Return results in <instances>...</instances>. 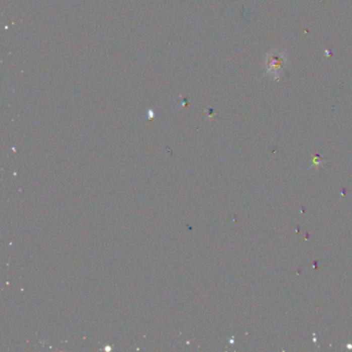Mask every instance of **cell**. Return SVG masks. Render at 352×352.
I'll return each mask as SVG.
<instances>
[{
	"label": "cell",
	"mask_w": 352,
	"mask_h": 352,
	"mask_svg": "<svg viewBox=\"0 0 352 352\" xmlns=\"http://www.w3.org/2000/svg\"><path fill=\"white\" fill-rule=\"evenodd\" d=\"M288 60L284 53H281L277 50H272L267 53L265 58V75L272 76L275 80H279L287 66Z\"/></svg>",
	"instance_id": "1"
}]
</instances>
